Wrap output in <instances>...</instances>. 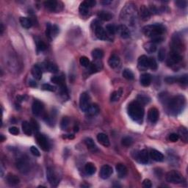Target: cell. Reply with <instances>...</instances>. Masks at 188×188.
<instances>
[{"label":"cell","instance_id":"49","mask_svg":"<svg viewBox=\"0 0 188 188\" xmlns=\"http://www.w3.org/2000/svg\"><path fill=\"white\" fill-rule=\"evenodd\" d=\"M177 83H179L182 85H187L188 83L187 74H185L181 77H177Z\"/></svg>","mask_w":188,"mask_h":188},{"label":"cell","instance_id":"60","mask_svg":"<svg viewBox=\"0 0 188 188\" xmlns=\"http://www.w3.org/2000/svg\"><path fill=\"white\" fill-rule=\"evenodd\" d=\"M86 3H87V5L89 6V8H92L94 7V6L96 5V2L94 1V0H88V1H85Z\"/></svg>","mask_w":188,"mask_h":188},{"label":"cell","instance_id":"13","mask_svg":"<svg viewBox=\"0 0 188 188\" xmlns=\"http://www.w3.org/2000/svg\"><path fill=\"white\" fill-rule=\"evenodd\" d=\"M51 81L56 85H59L63 94H67V89L65 83V78L62 76H54L51 78Z\"/></svg>","mask_w":188,"mask_h":188},{"label":"cell","instance_id":"9","mask_svg":"<svg viewBox=\"0 0 188 188\" xmlns=\"http://www.w3.org/2000/svg\"><path fill=\"white\" fill-rule=\"evenodd\" d=\"M16 166L21 174H27L30 170V162L27 158H25L24 157H21V158H19L16 163Z\"/></svg>","mask_w":188,"mask_h":188},{"label":"cell","instance_id":"38","mask_svg":"<svg viewBox=\"0 0 188 188\" xmlns=\"http://www.w3.org/2000/svg\"><path fill=\"white\" fill-rule=\"evenodd\" d=\"M85 172L88 175H94L96 173V168L92 163H88L85 166Z\"/></svg>","mask_w":188,"mask_h":188},{"label":"cell","instance_id":"64","mask_svg":"<svg viewBox=\"0 0 188 188\" xmlns=\"http://www.w3.org/2000/svg\"><path fill=\"white\" fill-rule=\"evenodd\" d=\"M0 137H1V140H0V141H1V142H3L4 140H5V137H4V135H0Z\"/></svg>","mask_w":188,"mask_h":188},{"label":"cell","instance_id":"61","mask_svg":"<svg viewBox=\"0 0 188 188\" xmlns=\"http://www.w3.org/2000/svg\"><path fill=\"white\" fill-rule=\"evenodd\" d=\"M0 27H1V28H0V34L3 35V32H4V30H5V28H4L3 24H0Z\"/></svg>","mask_w":188,"mask_h":188},{"label":"cell","instance_id":"15","mask_svg":"<svg viewBox=\"0 0 188 188\" xmlns=\"http://www.w3.org/2000/svg\"><path fill=\"white\" fill-rule=\"evenodd\" d=\"M44 106L41 101L35 100L32 105V111L35 115H39L44 111Z\"/></svg>","mask_w":188,"mask_h":188},{"label":"cell","instance_id":"44","mask_svg":"<svg viewBox=\"0 0 188 188\" xmlns=\"http://www.w3.org/2000/svg\"><path fill=\"white\" fill-rule=\"evenodd\" d=\"M35 43H36L37 49H38V50L39 51H43L46 49V45L42 40L37 39L35 40Z\"/></svg>","mask_w":188,"mask_h":188},{"label":"cell","instance_id":"16","mask_svg":"<svg viewBox=\"0 0 188 188\" xmlns=\"http://www.w3.org/2000/svg\"><path fill=\"white\" fill-rule=\"evenodd\" d=\"M112 173H113V170H112V168L111 166L108 165H105L101 168L99 175H100V177L101 179H107L111 176Z\"/></svg>","mask_w":188,"mask_h":188},{"label":"cell","instance_id":"34","mask_svg":"<svg viewBox=\"0 0 188 188\" xmlns=\"http://www.w3.org/2000/svg\"><path fill=\"white\" fill-rule=\"evenodd\" d=\"M97 16L100 20L107 21L111 20L113 17V15L107 11H99L97 14Z\"/></svg>","mask_w":188,"mask_h":188},{"label":"cell","instance_id":"41","mask_svg":"<svg viewBox=\"0 0 188 188\" xmlns=\"http://www.w3.org/2000/svg\"><path fill=\"white\" fill-rule=\"evenodd\" d=\"M137 101L141 104L142 105H144L150 102L151 99L148 96H146V95L140 94L137 97Z\"/></svg>","mask_w":188,"mask_h":188},{"label":"cell","instance_id":"45","mask_svg":"<svg viewBox=\"0 0 188 188\" xmlns=\"http://www.w3.org/2000/svg\"><path fill=\"white\" fill-rule=\"evenodd\" d=\"M133 142H134V140L131 137H129V136H127V137H124L121 140L122 145L126 147L131 146L133 144Z\"/></svg>","mask_w":188,"mask_h":188},{"label":"cell","instance_id":"26","mask_svg":"<svg viewBox=\"0 0 188 188\" xmlns=\"http://www.w3.org/2000/svg\"><path fill=\"white\" fill-rule=\"evenodd\" d=\"M151 13L150 10L147 7H146L145 5H142L141 8H140V18L142 21H148L151 17Z\"/></svg>","mask_w":188,"mask_h":188},{"label":"cell","instance_id":"23","mask_svg":"<svg viewBox=\"0 0 188 188\" xmlns=\"http://www.w3.org/2000/svg\"><path fill=\"white\" fill-rule=\"evenodd\" d=\"M97 140L105 147H109L110 145L109 137L105 133H99L97 135Z\"/></svg>","mask_w":188,"mask_h":188},{"label":"cell","instance_id":"48","mask_svg":"<svg viewBox=\"0 0 188 188\" xmlns=\"http://www.w3.org/2000/svg\"><path fill=\"white\" fill-rule=\"evenodd\" d=\"M106 32H107L108 34L113 35L116 33V27L113 24H108L106 26Z\"/></svg>","mask_w":188,"mask_h":188},{"label":"cell","instance_id":"54","mask_svg":"<svg viewBox=\"0 0 188 188\" xmlns=\"http://www.w3.org/2000/svg\"><path fill=\"white\" fill-rule=\"evenodd\" d=\"M30 152H31V153L34 155V156H35V157L40 156V153L39 151H38V149L36 148V147H35V146L30 147Z\"/></svg>","mask_w":188,"mask_h":188},{"label":"cell","instance_id":"21","mask_svg":"<svg viewBox=\"0 0 188 188\" xmlns=\"http://www.w3.org/2000/svg\"><path fill=\"white\" fill-rule=\"evenodd\" d=\"M102 62H101L100 60H95V61L93 62L92 63H90V66L88 68H89L90 71L91 73H96L98 71H101L102 69Z\"/></svg>","mask_w":188,"mask_h":188},{"label":"cell","instance_id":"50","mask_svg":"<svg viewBox=\"0 0 188 188\" xmlns=\"http://www.w3.org/2000/svg\"><path fill=\"white\" fill-rule=\"evenodd\" d=\"M157 57H158V60L160 62H163V60H165V49L161 48L160 49H159Z\"/></svg>","mask_w":188,"mask_h":188},{"label":"cell","instance_id":"7","mask_svg":"<svg viewBox=\"0 0 188 188\" xmlns=\"http://www.w3.org/2000/svg\"><path fill=\"white\" fill-rule=\"evenodd\" d=\"M90 105L91 104H90V97L89 94L87 92H83L79 97V107L82 111L87 112Z\"/></svg>","mask_w":188,"mask_h":188},{"label":"cell","instance_id":"11","mask_svg":"<svg viewBox=\"0 0 188 188\" xmlns=\"http://www.w3.org/2000/svg\"><path fill=\"white\" fill-rule=\"evenodd\" d=\"M36 140L40 148L44 152H48L49 150V144L47 138L42 134L38 133L36 135Z\"/></svg>","mask_w":188,"mask_h":188},{"label":"cell","instance_id":"39","mask_svg":"<svg viewBox=\"0 0 188 188\" xmlns=\"http://www.w3.org/2000/svg\"><path fill=\"white\" fill-rule=\"evenodd\" d=\"M122 94L123 90L121 88H120L119 90H115V91L112 93L111 94V96H110V100H111V101H118L120 99L121 97Z\"/></svg>","mask_w":188,"mask_h":188},{"label":"cell","instance_id":"17","mask_svg":"<svg viewBox=\"0 0 188 188\" xmlns=\"http://www.w3.org/2000/svg\"><path fill=\"white\" fill-rule=\"evenodd\" d=\"M136 159L142 164H147L148 163V153L146 149H142L137 154L136 156Z\"/></svg>","mask_w":188,"mask_h":188},{"label":"cell","instance_id":"18","mask_svg":"<svg viewBox=\"0 0 188 188\" xmlns=\"http://www.w3.org/2000/svg\"><path fill=\"white\" fill-rule=\"evenodd\" d=\"M137 67L140 71H146L148 68V57L146 55H142L138 58Z\"/></svg>","mask_w":188,"mask_h":188},{"label":"cell","instance_id":"46","mask_svg":"<svg viewBox=\"0 0 188 188\" xmlns=\"http://www.w3.org/2000/svg\"><path fill=\"white\" fill-rule=\"evenodd\" d=\"M79 63H80L82 66L85 67V68H88L90 65V61L87 57L83 56V57H81L80 59H79Z\"/></svg>","mask_w":188,"mask_h":188},{"label":"cell","instance_id":"33","mask_svg":"<svg viewBox=\"0 0 188 188\" xmlns=\"http://www.w3.org/2000/svg\"><path fill=\"white\" fill-rule=\"evenodd\" d=\"M19 21H20L21 25L25 29H30L33 24L32 19L30 18H27V17H21Z\"/></svg>","mask_w":188,"mask_h":188},{"label":"cell","instance_id":"24","mask_svg":"<svg viewBox=\"0 0 188 188\" xmlns=\"http://www.w3.org/2000/svg\"><path fill=\"white\" fill-rule=\"evenodd\" d=\"M150 157L153 160L156 162H163L165 159L164 155L162 154L159 151L155 150V149H152L150 152Z\"/></svg>","mask_w":188,"mask_h":188},{"label":"cell","instance_id":"55","mask_svg":"<svg viewBox=\"0 0 188 188\" xmlns=\"http://www.w3.org/2000/svg\"><path fill=\"white\" fill-rule=\"evenodd\" d=\"M165 81L168 84H173L177 83V77H168L165 79Z\"/></svg>","mask_w":188,"mask_h":188},{"label":"cell","instance_id":"36","mask_svg":"<svg viewBox=\"0 0 188 188\" xmlns=\"http://www.w3.org/2000/svg\"><path fill=\"white\" fill-rule=\"evenodd\" d=\"M143 47H144L145 50H146L147 52H148V53H153L157 50L156 44H154V43H153L152 41L146 43V44H144Z\"/></svg>","mask_w":188,"mask_h":188},{"label":"cell","instance_id":"51","mask_svg":"<svg viewBox=\"0 0 188 188\" xmlns=\"http://www.w3.org/2000/svg\"><path fill=\"white\" fill-rule=\"evenodd\" d=\"M42 89L44 90H47V91H51V92H54L56 90L55 87L49 85V84H44V85H42Z\"/></svg>","mask_w":188,"mask_h":188},{"label":"cell","instance_id":"52","mask_svg":"<svg viewBox=\"0 0 188 188\" xmlns=\"http://www.w3.org/2000/svg\"><path fill=\"white\" fill-rule=\"evenodd\" d=\"M30 125H31V127L32 129V130H35V131H38V129H39V124H38V123L34 119H31V121H30Z\"/></svg>","mask_w":188,"mask_h":188},{"label":"cell","instance_id":"42","mask_svg":"<svg viewBox=\"0 0 188 188\" xmlns=\"http://www.w3.org/2000/svg\"><path fill=\"white\" fill-rule=\"evenodd\" d=\"M122 75L127 80H132V79H134V77H135L132 71L127 68L124 69V71H123Z\"/></svg>","mask_w":188,"mask_h":188},{"label":"cell","instance_id":"58","mask_svg":"<svg viewBox=\"0 0 188 188\" xmlns=\"http://www.w3.org/2000/svg\"><path fill=\"white\" fill-rule=\"evenodd\" d=\"M9 132L13 135H17L19 134V129L16 126H12L9 128Z\"/></svg>","mask_w":188,"mask_h":188},{"label":"cell","instance_id":"10","mask_svg":"<svg viewBox=\"0 0 188 188\" xmlns=\"http://www.w3.org/2000/svg\"><path fill=\"white\" fill-rule=\"evenodd\" d=\"M182 59L183 57L181 54L175 53L170 51L169 57H168V59L167 60V64L168 66L172 67L173 68L174 66H176L178 64L180 63V62L182 61Z\"/></svg>","mask_w":188,"mask_h":188},{"label":"cell","instance_id":"32","mask_svg":"<svg viewBox=\"0 0 188 188\" xmlns=\"http://www.w3.org/2000/svg\"><path fill=\"white\" fill-rule=\"evenodd\" d=\"M44 66L45 69H46V71H48L49 72L55 73H57L58 71H59V69H58V67L57 66V65L53 63V62H46L44 64Z\"/></svg>","mask_w":188,"mask_h":188},{"label":"cell","instance_id":"4","mask_svg":"<svg viewBox=\"0 0 188 188\" xmlns=\"http://www.w3.org/2000/svg\"><path fill=\"white\" fill-rule=\"evenodd\" d=\"M46 178L52 187H57L60 181L59 174L54 168H48L46 170Z\"/></svg>","mask_w":188,"mask_h":188},{"label":"cell","instance_id":"1","mask_svg":"<svg viewBox=\"0 0 188 188\" xmlns=\"http://www.w3.org/2000/svg\"><path fill=\"white\" fill-rule=\"evenodd\" d=\"M166 31L165 27L162 24L147 25L142 28V32L147 37L151 38L152 42L161 43L164 40V35Z\"/></svg>","mask_w":188,"mask_h":188},{"label":"cell","instance_id":"19","mask_svg":"<svg viewBox=\"0 0 188 188\" xmlns=\"http://www.w3.org/2000/svg\"><path fill=\"white\" fill-rule=\"evenodd\" d=\"M159 115V111L157 108L152 107L148 110V120L152 123H153V124H154V123H156L157 121H158Z\"/></svg>","mask_w":188,"mask_h":188},{"label":"cell","instance_id":"63","mask_svg":"<svg viewBox=\"0 0 188 188\" xmlns=\"http://www.w3.org/2000/svg\"><path fill=\"white\" fill-rule=\"evenodd\" d=\"M101 3L104 4V5H108V4L111 3V1H103L101 2Z\"/></svg>","mask_w":188,"mask_h":188},{"label":"cell","instance_id":"59","mask_svg":"<svg viewBox=\"0 0 188 188\" xmlns=\"http://www.w3.org/2000/svg\"><path fill=\"white\" fill-rule=\"evenodd\" d=\"M180 133L181 134V139L185 140V141H187V129H183L182 131H180Z\"/></svg>","mask_w":188,"mask_h":188},{"label":"cell","instance_id":"57","mask_svg":"<svg viewBox=\"0 0 188 188\" xmlns=\"http://www.w3.org/2000/svg\"><path fill=\"white\" fill-rule=\"evenodd\" d=\"M142 187L145 188H151L152 187V181H151L148 179H145V180L143 181V182H142Z\"/></svg>","mask_w":188,"mask_h":188},{"label":"cell","instance_id":"12","mask_svg":"<svg viewBox=\"0 0 188 188\" xmlns=\"http://www.w3.org/2000/svg\"><path fill=\"white\" fill-rule=\"evenodd\" d=\"M59 27L57 25H51L49 23L46 24V35L49 40H51L55 37L57 36L58 33H59Z\"/></svg>","mask_w":188,"mask_h":188},{"label":"cell","instance_id":"40","mask_svg":"<svg viewBox=\"0 0 188 188\" xmlns=\"http://www.w3.org/2000/svg\"><path fill=\"white\" fill-rule=\"evenodd\" d=\"M91 55L94 60H101L104 56V51L100 49H95L92 51Z\"/></svg>","mask_w":188,"mask_h":188},{"label":"cell","instance_id":"25","mask_svg":"<svg viewBox=\"0 0 188 188\" xmlns=\"http://www.w3.org/2000/svg\"><path fill=\"white\" fill-rule=\"evenodd\" d=\"M6 180L8 185L10 186H16L20 182V179L19 177L13 174H8L6 176Z\"/></svg>","mask_w":188,"mask_h":188},{"label":"cell","instance_id":"56","mask_svg":"<svg viewBox=\"0 0 188 188\" xmlns=\"http://www.w3.org/2000/svg\"><path fill=\"white\" fill-rule=\"evenodd\" d=\"M179 139V135L176 133H172L169 135V140L171 142H176Z\"/></svg>","mask_w":188,"mask_h":188},{"label":"cell","instance_id":"27","mask_svg":"<svg viewBox=\"0 0 188 188\" xmlns=\"http://www.w3.org/2000/svg\"><path fill=\"white\" fill-rule=\"evenodd\" d=\"M140 82L141 83V85L144 87H147V86L150 85L151 83H152V76L149 73H145L140 76Z\"/></svg>","mask_w":188,"mask_h":188},{"label":"cell","instance_id":"3","mask_svg":"<svg viewBox=\"0 0 188 188\" xmlns=\"http://www.w3.org/2000/svg\"><path fill=\"white\" fill-rule=\"evenodd\" d=\"M128 114L134 121L141 124L144 117V108L140 102L136 101H133L129 104L127 108Z\"/></svg>","mask_w":188,"mask_h":188},{"label":"cell","instance_id":"2","mask_svg":"<svg viewBox=\"0 0 188 188\" xmlns=\"http://www.w3.org/2000/svg\"><path fill=\"white\" fill-rule=\"evenodd\" d=\"M165 104L170 115H177L185 109L186 99L183 95H177L171 98L168 97Z\"/></svg>","mask_w":188,"mask_h":188},{"label":"cell","instance_id":"53","mask_svg":"<svg viewBox=\"0 0 188 188\" xmlns=\"http://www.w3.org/2000/svg\"><path fill=\"white\" fill-rule=\"evenodd\" d=\"M176 6L179 8H185L187 7V2L185 0H179V1L175 2Z\"/></svg>","mask_w":188,"mask_h":188},{"label":"cell","instance_id":"5","mask_svg":"<svg viewBox=\"0 0 188 188\" xmlns=\"http://www.w3.org/2000/svg\"><path fill=\"white\" fill-rule=\"evenodd\" d=\"M184 49V44L179 35H176L173 37L171 42V51L172 52L181 54Z\"/></svg>","mask_w":188,"mask_h":188},{"label":"cell","instance_id":"29","mask_svg":"<svg viewBox=\"0 0 188 188\" xmlns=\"http://www.w3.org/2000/svg\"><path fill=\"white\" fill-rule=\"evenodd\" d=\"M44 6L49 11L55 12L58 10V3L56 1H46L44 3Z\"/></svg>","mask_w":188,"mask_h":188},{"label":"cell","instance_id":"47","mask_svg":"<svg viewBox=\"0 0 188 188\" xmlns=\"http://www.w3.org/2000/svg\"><path fill=\"white\" fill-rule=\"evenodd\" d=\"M148 68L153 71H156L157 69V63L154 58H148Z\"/></svg>","mask_w":188,"mask_h":188},{"label":"cell","instance_id":"20","mask_svg":"<svg viewBox=\"0 0 188 188\" xmlns=\"http://www.w3.org/2000/svg\"><path fill=\"white\" fill-rule=\"evenodd\" d=\"M115 169L119 178L123 179L126 176L127 173H128V170H127L126 167L124 165V164H121V163L117 164L115 166Z\"/></svg>","mask_w":188,"mask_h":188},{"label":"cell","instance_id":"35","mask_svg":"<svg viewBox=\"0 0 188 188\" xmlns=\"http://www.w3.org/2000/svg\"><path fill=\"white\" fill-rule=\"evenodd\" d=\"M89 6L87 5V3H86V2H83V3H82L80 4V5H79V13H80L82 16H87V15L89 13Z\"/></svg>","mask_w":188,"mask_h":188},{"label":"cell","instance_id":"30","mask_svg":"<svg viewBox=\"0 0 188 188\" xmlns=\"http://www.w3.org/2000/svg\"><path fill=\"white\" fill-rule=\"evenodd\" d=\"M99 112V108L98 107V105H96V104H94V105H90V107L88 108V110L86 112L87 113V115L89 116V117H94V116H96V115H98Z\"/></svg>","mask_w":188,"mask_h":188},{"label":"cell","instance_id":"31","mask_svg":"<svg viewBox=\"0 0 188 188\" xmlns=\"http://www.w3.org/2000/svg\"><path fill=\"white\" fill-rule=\"evenodd\" d=\"M85 143L87 146V148L89 149L90 151H91L93 152H96L98 151V148H97V146L95 144V142L94 141V140L90 137H87L85 140Z\"/></svg>","mask_w":188,"mask_h":188},{"label":"cell","instance_id":"8","mask_svg":"<svg viewBox=\"0 0 188 188\" xmlns=\"http://www.w3.org/2000/svg\"><path fill=\"white\" fill-rule=\"evenodd\" d=\"M94 24H93L94 25V31L97 38L102 40H107L108 38V35L106 30L101 27L98 21H94Z\"/></svg>","mask_w":188,"mask_h":188},{"label":"cell","instance_id":"28","mask_svg":"<svg viewBox=\"0 0 188 188\" xmlns=\"http://www.w3.org/2000/svg\"><path fill=\"white\" fill-rule=\"evenodd\" d=\"M32 75L37 80L42 78V69L38 65H35L32 68Z\"/></svg>","mask_w":188,"mask_h":188},{"label":"cell","instance_id":"14","mask_svg":"<svg viewBox=\"0 0 188 188\" xmlns=\"http://www.w3.org/2000/svg\"><path fill=\"white\" fill-rule=\"evenodd\" d=\"M116 32L122 38L126 39L130 37V30L125 24H121L116 27Z\"/></svg>","mask_w":188,"mask_h":188},{"label":"cell","instance_id":"6","mask_svg":"<svg viewBox=\"0 0 188 188\" xmlns=\"http://www.w3.org/2000/svg\"><path fill=\"white\" fill-rule=\"evenodd\" d=\"M166 180L173 184L181 183L184 180L182 175L176 170H171L166 174Z\"/></svg>","mask_w":188,"mask_h":188},{"label":"cell","instance_id":"43","mask_svg":"<svg viewBox=\"0 0 188 188\" xmlns=\"http://www.w3.org/2000/svg\"><path fill=\"white\" fill-rule=\"evenodd\" d=\"M69 124H70V119L68 117H63L62 119L61 120V122H60V127L62 130H66L67 128H68Z\"/></svg>","mask_w":188,"mask_h":188},{"label":"cell","instance_id":"37","mask_svg":"<svg viewBox=\"0 0 188 188\" xmlns=\"http://www.w3.org/2000/svg\"><path fill=\"white\" fill-rule=\"evenodd\" d=\"M22 130L24 132V134H26V135H28V136H30L32 135V129L31 127V125H30V124L29 122L27 121H24L22 123Z\"/></svg>","mask_w":188,"mask_h":188},{"label":"cell","instance_id":"62","mask_svg":"<svg viewBox=\"0 0 188 188\" xmlns=\"http://www.w3.org/2000/svg\"><path fill=\"white\" fill-rule=\"evenodd\" d=\"M29 84H30V86H32V87H36V86H37L36 83H35L34 81H30Z\"/></svg>","mask_w":188,"mask_h":188},{"label":"cell","instance_id":"22","mask_svg":"<svg viewBox=\"0 0 188 188\" xmlns=\"http://www.w3.org/2000/svg\"><path fill=\"white\" fill-rule=\"evenodd\" d=\"M120 63V58L116 55H112L110 56V59L108 60V64H109L110 68H117L118 67H119Z\"/></svg>","mask_w":188,"mask_h":188}]
</instances>
